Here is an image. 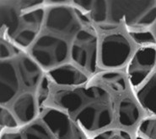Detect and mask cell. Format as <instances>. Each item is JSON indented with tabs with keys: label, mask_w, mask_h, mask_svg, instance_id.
<instances>
[{
	"label": "cell",
	"mask_w": 156,
	"mask_h": 139,
	"mask_svg": "<svg viewBox=\"0 0 156 139\" xmlns=\"http://www.w3.org/2000/svg\"><path fill=\"white\" fill-rule=\"evenodd\" d=\"M44 107L65 112L90 137L114 128L136 132L147 117L125 69L100 71L75 86L58 85L46 74L41 91Z\"/></svg>",
	"instance_id": "1"
},
{
	"label": "cell",
	"mask_w": 156,
	"mask_h": 139,
	"mask_svg": "<svg viewBox=\"0 0 156 139\" xmlns=\"http://www.w3.org/2000/svg\"><path fill=\"white\" fill-rule=\"evenodd\" d=\"M0 11V38L27 51L43 28L46 1L1 0Z\"/></svg>",
	"instance_id": "2"
},
{
	"label": "cell",
	"mask_w": 156,
	"mask_h": 139,
	"mask_svg": "<svg viewBox=\"0 0 156 139\" xmlns=\"http://www.w3.org/2000/svg\"><path fill=\"white\" fill-rule=\"evenodd\" d=\"M0 139H90L65 112L53 107H41L34 121L16 130L0 133Z\"/></svg>",
	"instance_id": "3"
},
{
	"label": "cell",
	"mask_w": 156,
	"mask_h": 139,
	"mask_svg": "<svg viewBox=\"0 0 156 139\" xmlns=\"http://www.w3.org/2000/svg\"><path fill=\"white\" fill-rule=\"evenodd\" d=\"M94 26L99 38V71L124 70L140 46L122 25L104 24Z\"/></svg>",
	"instance_id": "4"
},
{
	"label": "cell",
	"mask_w": 156,
	"mask_h": 139,
	"mask_svg": "<svg viewBox=\"0 0 156 139\" xmlns=\"http://www.w3.org/2000/svg\"><path fill=\"white\" fill-rule=\"evenodd\" d=\"M75 37L62 35L42 29L26 52L44 72L47 73L63 65L71 63V46Z\"/></svg>",
	"instance_id": "5"
},
{
	"label": "cell",
	"mask_w": 156,
	"mask_h": 139,
	"mask_svg": "<svg viewBox=\"0 0 156 139\" xmlns=\"http://www.w3.org/2000/svg\"><path fill=\"white\" fill-rule=\"evenodd\" d=\"M156 22V1H108L105 24L122 25L127 31L150 30Z\"/></svg>",
	"instance_id": "6"
},
{
	"label": "cell",
	"mask_w": 156,
	"mask_h": 139,
	"mask_svg": "<svg viewBox=\"0 0 156 139\" xmlns=\"http://www.w3.org/2000/svg\"><path fill=\"white\" fill-rule=\"evenodd\" d=\"M99 38L97 30L90 20L73 39L71 46V63L90 76L100 72L98 67Z\"/></svg>",
	"instance_id": "7"
},
{
	"label": "cell",
	"mask_w": 156,
	"mask_h": 139,
	"mask_svg": "<svg viewBox=\"0 0 156 139\" xmlns=\"http://www.w3.org/2000/svg\"><path fill=\"white\" fill-rule=\"evenodd\" d=\"M155 68L156 46L138 47L125 68L133 89L140 86Z\"/></svg>",
	"instance_id": "8"
},
{
	"label": "cell",
	"mask_w": 156,
	"mask_h": 139,
	"mask_svg": "<svg viewBox=\"0 0 156 139\" xmlns=\"http://www.w3.org/2000/svg\"><path fill=\"white\" fill-rule=\"evenodd\" d=\"M46 74L51 81L60 86H75L82 84L91 77L72 63L63 65Z\"/></svg>",
	"instance_id": "9"
},
{
	"label": "cell",
	"mask_w": 156,
	"mask_h": 139,
	"mask_svg": "<svg viewBox=\"0 0 156 139\" xmlns=\"http://www.w3.org/2000/svg\"><path fill=\"white\" fill-rule=\"evenodd\" d=\"M133 91L147 117H156V68L140 86L133 89Z\"/></svg>",
	"instance_id": "10"
},
{
	"label": "cell",
	"mask_w": 156,
	"mask_h": 139,
	"mask_svg": "<svg viewBox=\"0 0 156 139\" xmlns=\"http://www.w3.org/2000/svg\"><path fill=\"white\" fill-rule=\"evenodd\" d=\"M90 139H145L137 132H130L125 129L114 128L100 132Z\"/></svg>",
	"instance_id": "11"
},
{
	"label": "cell",
	"mask_w": 156,
	"mask_h": 139,
	"mask_svg": "<svg viewBox=\"0 0 156 139\" xmlns=\"http://www.w3.org/2000/svg\"><path fill=\"white\" fill-rule=\"evenodd\" d=\"M20 127L18 120L7 107L0 106V133Z\"/></svg>",
	"instance_id": "12"
},
{
	"label": "cell",
	"mask_w": 156,
	"mask_h": 139,
	"mask_svg": "<svg viewBox=\"0 0 156 139\" xmlns=\"http://www.w3.org/2000/svg\"><path fill=\"white\" fill-rule=\"evenodd\" d=\"M137 132L145 139H156V117L144 118L138 124Z\"/></svg>",
	"instance_id": "13"
},
{
	"label": "cell",
	"mask_w": 156,
	"mask_h": 139,
	"mask_svg": "<svg viewBox=\"0 0 156 139\" xmlns=\"http://www.w3.org/2000/svg\"><path fill=\"white\" fill-rule=\"evenodd\" d=\"M0 60L11 59L17 56L19 54L25 50L16 46L15 45L11 43L8 39L0 38Z\"/></svg>",
	"instance_id": "14"
},
{
	"label": "cell",
	"mask_w": 156,
	"mask_h": 139,
	"mask_svg": "<svg viewBox=\"0 0 156 139\" xmlns=\"http://www.w3.org/2000/svg\"><path fill=\"white\" fill-rule=\"evenodd\" d=\"M151 32H152V34L154 35V39H155V41H156V22L154 23V25H153L152 28H151Z\"/></svg>",
	"instance_id": "15"
}]
</instances>
